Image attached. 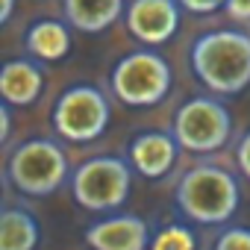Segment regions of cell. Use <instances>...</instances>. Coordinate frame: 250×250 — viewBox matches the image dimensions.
<instances>
[{
	"mask_svg": "<svg viewBox=\"0 0 250 250\" xmlns=\"http://www.w3.org/2000/svg\"><path fill=\"white\" fill-rule=\"evenodd\" d=\"M133 174L130 165L118 156H94L74 168L71 191L74 200L88 212H112L130 197Z\"/></svg>",
	"mask_w": 250,
	"mask_h": 250,
	"instance_id": "6",
	"label": "cell"
},
{
	"mask_svg": "<svg viewBox=\"0 0 250 250\" xmlns=\"http://www.w3.org/2000/svg\"><path fill=\"white\" fill-rule=\"evenodd\" d=\"M177 153H180V145L168 133H142L130 145V162L147 180H162L174 168Z\"/></svg>",
	"mask_w": 250,
	"mask_h": 250,
	"instance_id": "10",
	"label": "cell"
},
{
	"mask_svg": "<svg viewBox=\"0 0 250 250\" xmlns=\"http://www.w3.org/2000/svg\"><path fill=\"white\" fill-rule=\"evenodd\" d=\"M177 3L191 15H212L218 9H227V0H177Z\"/></svg>",
	"mask_w": 250,
	"mask_h": 250,
	"instance_id": "17",
	"label": "cell"
},
{
	"mask_svg": "<svg viewBox=\"0 0 250 250\" xmlns=\"http://www.w3.org/2000/svg\"><path fill=\"white\" fill-rule=\"evenodd\" d=\"M109 100L94 85H71L53 106V130L65 142H94L109 127Z\"/></svg>",
	"mask_w": 250,
	"mask_h": 250,
	"instance_id": "7",
	"label": "cell"
},
{
	"mask_svg": "<svg viewBox=\"0 0 250 250\" xmlns=\"http://www.w3.org/2000/svg\"><path fill=\"white\" fill-rule=\"evenodd\" d=\"M171 65L153 50L127 53L109 74L112 94L124 106H156L171 91Z\"/></svg>",
	"mask_w": 250,
	"mask_h": 250,
	"instance_id": "4",
	"label": "cell"
},
{
	"mask_svg": "<svg viewBox=\"0 0 250 250\" xmlns=\"http://www.w3.org/2000/svg\"><path fill=\"white\" fill-rule=\"evenodd\" d=\"M68 156L53 139H27L6 159V180L27 197H47L68 180Z\"/></svg>",
	"mask_w": 250,
	"mask_h": 250,
	"instance_id": "3",
	"label": "cell"
},
{
	"mask_svg": "<svg viewBox=\"0 0 250 250\" xmlns=\"http://www.w3.org/2000/svg\"><path fill=\"white\" fill-rule=\"evenodd\" d=\"M215 250H250V229L247 227H227L215 238Z\"/></svg>",
	"mask_w": 250,
	"mask_h": 250,
	"instance_id": "16",
	"label": "cell"
},
{
	"mask_svg": "<svg viewBox=\"0 0 250 250\" xmlns=\"http://www.w3.org/2000/svg\"><path fill=\"white\" fill-rule=\"evenodd\" d=\"M39 238V224L27 209L3 206V212H0V250H36Z\"/></svg>",
	"mask_w": 250,
	"mask_h": 250,
	"instance_id": "14",
	"label": "cell"
},
{
	"mask_svg": "<svg viewBox=\"0 0 250 250\" xmlns=\"http://www.w3.org/2000/svg\"><path fill=\"white\" fill-rule=\"evenodd\" d=\"M180 9L177 0H133L124 24L133 39L145 44H165L180 30Z\"/></svg>",
	"mask_w": 250,
	"mask_h": 250,
	"instance_id": "8",
	"label": "cell"
},
{
	"mask_svg": "<svg viewBox=\"0 0 250 250\" xmlns=\"http://www.w3.org/2000/svg\"><path fill=\"white\" fill-rule=\"evenodd\" d=\"M44 68L33 59H9L0 68V94L9 106H30L42 97Z\"/></svg>",
	"mask_w": 250,
	"mask_h": 250,
	"instance_id": "11",
	"label": "cell"
},
{
	"mask_svg": "<svg viewBox=\"0 0 250 250\" xmlns=\"http://www.w3.org/2000/svg\"><path fill=\"white\" fill-rule=\"evenodd\" d=\"M65 18L80 33H103L121 15H127L124 0H62Z\"/></svg>",
	"mask_w": 250,
	"mask_h": 250,
	"instance_id": "12",
	"label": "cell"
},
{
	"mask_svg": "<svg viewBox=\"0 0 250 250\" xmlns=\"http://www.w3.org/2000/svg\"><path fill=\"white\" fill-rule=\"evenodd\" d=\"M191 71L212 94H238L250 85V36L212 30L191 44Z\"/></svg>",
	"mask_w": 250,
	"mask_h": 250,
	"instance_id": "1",
	"label": "cell"
},
{
	"mask_svg": "<svg viewBox=\"0 0 250 250\" xmlns=\"http://www.w3.org/2000/svg\"><path fill=\"white\" fill-rule=\"evenodd\" d=\"M174 197L188 221L215 227V224H227L235 215L241 203V188L227 168L200 162L180 177Z\"/></svg>",
	"mask_w": 250,
	"mask_h": 250,
	"instance_id": "2",
	"label": "cell"
},
{
	"mask_svg": "<svg viewBox=\"0 0 250 250\" xmlns=\"http://www.w3.org/2000/svg\"><path fill=\"white\" fill-rule=\"evenodd\" d=\"M150 241L147 221L127 212L94 221L85 229V244L91 250H150Z\"/></svg>",
	"mask_w": 250,
	"mask_h": 250,
	"instance_id": "9",
	"label": "cell"
},
{
	"mask_svg": "<svg viewBox=\"0 0 250 250\" xmlns=\"http://www.w3.org/2000/svg\"><path fill=\"white\" fill-rule=\"evenodd\" d=\"M171 136L188 153H215L232 136L229 109L218 97H209V94L191 97L174 112Z\"/></svg>",
	"mask_w": 250,
	"mask_h": 250,
	"instance_id": "5",
	"label": "cell"
},
{
	"mask_svg": "<svg viewBox=\"0 0 250 250\" xmlns=\"http://www.w3.org/2000/svg\"><path fill=\"white\" fill-rule=\"evenodd\" d=\"M232 21H250V0H227V9H224Z\"/></svg>",
	"mask_w": 250,
	"mask_h": 250,
	"instance_id": "19",
	"label": "cell"
},
{
	"mask_svg": "<svg viewBox=\"0 0 250 250\" xmlns=\"http://www.w3.org/2000/svg\"><path fill=\"white\" fill-rule=\"evenodd\" d=\"M9 130H12V121H9V103L0 106V142L9 139Z\"/></svg>",
	"mask_w": 250,
	"mask_h": 250,
	"instance_id": "20",
	"label": "cell"
},
{
	"mask_svg": "<svg viewBox=\"0 0 250 250\" xmlns=\"http://www.w3.org/2000/svg\"><path fill=\"white\" fill-rule=\"evenodd\" d=\"M235 162L241 168V174L250 180V133H244L238 139V147H235Z\"/></svg>",
	"mask_w": 250,
	"mask_h": 250,
	"instance_id": "18",
	"label": "cell"
},
{
	"mask_svg": "<svg viewBox=\"0 0 250 250\" xmlns=\"http://www.w3.org/2000/svg\"><path fill=\"white\" fill-rule=\"evenodd\" d=\"M12 9H15V0H0V24H6L12 18Z\"/></svg>",
	"mask_w": 250,
	"mask_h": 250,
	"instance_id": "21",
	"label": "cell"
},
{
	"mask_svg": "<svg viewBox=\"0 0 250 250\" xmlns=\"http://www.w3.org/2000/svg\"><path fill=\"white\" fill-rule=\"evenodd\" d=\"M27 50L42 62H59L71 53V33L62 21H36L27 33Z\"/></svg>",
	"mask_w": 250,
	"mask_h": 250,
	"instance_id": "13",
	"label": "cell"
},
{
	"mask_svg": "<svg viewBox=\"0 0 250 250\" xmlns=\"http://www.w3.org/2000/svg\"><path fill=\"white\" fill-rule=\"evenodd\" d=\"M150 250H197V238H194V232L188 227L171 224L159 235H153Z\"/></svg>",
	"mask_w": 250,
	"mask_h": 250,
	"instance_id": "15",
	"label": "cell"
}]
</instances>
